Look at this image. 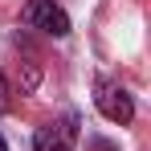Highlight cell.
Instances as JSON below:
<instances>
[{"mask_svg":"<svg viewBox=\"0 0 151 151\" xmlns=\"http://www.w3.org/2000/svg\"><path fill=\"white\" fill-rule=\"evenodd\" d=\"M25 25L37 29V33H49V37H65L70 33V17L53 0H29L25 4Z\"/></svg>","mask_w":151,"mask_h":151,"instance_id":"cell-2","label":"cell"},{"mask_svg":"<svg viewBox=\"0 0 151 151\" xmlns=\"http://www.w3.org/2000/svg\"><path fill=\"white\" fill-rule=\"evenodd\" d=\"M94 102H98V110H102V119H106V123L127 127L131 119H135V98L127 94L123 86H114V82H98Z\"/></svg>","mask_w":151,"mask_h":151,"instance_id":"cell-3","label":"cell"},{"mask_svg":"<svg viewBox=\"0 0 151 151\" xmlns=\"http://www.w3.org/2000/svg\"><path fill=\"white\" fill-rule=\"evenodd\" d=\"M0 151H8V143H4V135H0Z\"/></svg>","mask_w":151,"mask_h":151,"instance_id":"cell-5","label":"cell"},{"mask_svg":"<svg viewBox=\"0 0 151 151\" xmlns=\"http://www.w3.org/2000/svg\"><path fill=\"white\" fill-rule=\"evenodd\" d=\"M8 110V82H4V74H0V114Z\"/></svg>","mask_w":151,"mask_h":151,"instance_id":"cell-4","label":"cell"},{"mask_svg":"<svg viewBox=\"0 0 151 151\" xmlns=\"http://www.w3.org/2000/svg\"><path fill=\"white\" fill-rule=\"evenodd\" d=\"M74 143H78V114H61L37 127L33 135V151H74Z\"/></svg>","mask_w":151,"mask_h":151,"instance_id":"cell-1","label":"cell"}]
</instances>
